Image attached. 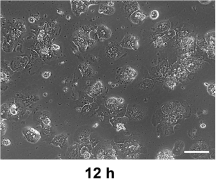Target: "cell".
Segmentation results:
<instances>
[{"instance_id":"6da1fadb","label":"cell","mask_w":217,"mask_h":179,"mask_svg":"<svg viewBox=\"0 0 217 179\" xmlns=\"http://www.w3.org/2000/svg\"><path fill=\"white\" fill-rule=\"evenodd\" d=\"M137 75L138 73L135 69L129 66H127L122 69L118 74V80L123 84L129 83L133 81Z\"/></svg>"},{"instance_id":"7a4b0ae2","label":"cell","mask_w":217,"mask_h":179,"mask_svg":"<svg viewBox=\"0 0 217 179\" xmlns=\"http://www.w3.org/2000/svg\"><path fill=\"white\" fill-rule=\"evenodd\" d=\"M22 133L28 142L35 144L41 138L40 133L37 130L32 127L27 126L22 129Z\"/></svg>"},{"instance_id":"3957f363","label":"cell","mask_w":217,"mask_h":179,"mask_svg":"<svg viewBox=\"0 0 217 179\" xmlns=\"http://www.w3.org/2000/svg\"><path fill=\"white\" fill-rule=\"evenodd\" d=\"M107 57L111 59L115 60L120 55V47L115 42H110L105 48Z\"/></svg>"},{"instance_id":"277c9868","label":"cell","mask_w":217,"mask_h":179,"mask_svg":"<svg viewBox=\"0 0 217 179\" xmlns=\"http://www.w3.org/2000/svg\"><path fill=\"white\" fill-rule=\"evenodd\" d=\"M120 45L124 48H130V49L133 50H136L139 47L137 38L131 34L125 36L123 40L120 42Z\"/></svg>"},{"instance_id":"5b68a950","label":"cell","mask_w":217,"mask_h":179,"mask_svg":"<svg viewBox=\"0 0 217 179\" xmlns=\"http://www.w3.org/2000/svg\"><path fill=\"white\" fill-rule=\"evenodd\" d=\"M72 12L75 15L79 16L85 13L88 10V7L82 1H71Z\"/></svg>"},{"instance_id":"8992f818","label":"cell","mask_w":217,"mask_h":179,"mask_svg":"<svg viewBox=\"0 0 217 179\" xmlns=\"http://www.w3.org/2000/svg\"><path fill=\"white\" fill-rule=\"evenodd\" d=\"M74 41L80 46L81 48H83L84 49L87 48L88 45V39L87 35L84 32L83 30L80 29L79 30L76 34H75Z\"/></svg>"},{"instance_id":"52a82bcc","label":"cell","mask_w":217,"mask_h":179,"mask_svg":"<svg viewBox=\"0 0 217 179\" xmlns=\"http://www.w3.org/2000/svg\"><path fill=\"white\" fill-rule=\"evenodd\" d=\"M184 65H185L187 69H189L190 71L196 72L201 66V62L199 60L196 59V58H191V59L185 60Z\"/></svg>"},{"instance_id":"ba28073f","label":"cell","mask_w":217,"mask_h":179,"mask_svg":"<svg viewBox=\"0 0 217 179\" xmlns=\"http://www.w3.org/2000/svg\"><path fill=\"white\" fill-rule=\"evenodd\" d=\"M96 32L98 35L99 38L103 39L110 38L111 37V34H112L110 29L104 24L99 25Z\"/></svg>"},{"instance_id":"9c48e42d","label":"cell","mask_w":217,"mask_h":179,"mask_svg":"<svg viewBox=\"0 0 217 179\" xmlns=\"http://www.w3.org/2000/svg\"><path fill=\"white\" fill-rule=\"evenodd\" d=\"M126 3L124 6V10L127 14H131L139 9V4L137 1H128Z\"/></svg>"},{"instance_id":"30bf717a","label":"cell","mask_w":217,"mask_h":179,"mask_svg":"<svg viewBox=\"0 0 217 179\" xmlns=\"http://www.w3.org/2000/svg\"><path fill=\"white\" fill-rule=\"evenodd\" d=\"M67 135H66L65 133H61V134L55 136L54 139L52 140L51 144L61 147L62 146H64L67 143Z\"/></svg>"},{"instance_id":"8fae6325","label":"cell","mask_w":217,"mask_h":179,"mask_svg":"<svg viewBox=\"0 0 217 179\" xmlns=\"http://www.w3.org/2000/svg\"><path fill=\"white\" fill-rule=\"evenodd\" d=\"M58 29L57 22L54 20L49 21L48 23L45 25V31L46 33L48 35H54L57 32Z\"/></svg>"},{"instance_id":"7c38bea8","label":"cell","mask_w":217,"mask_h":179,"mask_svg":"<svg viewBox=\"0 0 217 179\" xmlns=\"http://www.w3.org/2000/svg\"><path fill=\"white\" fill-rule=\"evenodd\" d=\"M80 71L84 77H91L93 76L94 70L88 63L81 64Z\"/></svg>"},{"instance_id":"4fadbf2b","label":"cell","mask_w":217,"mask_h":179,"mask_svg":"<svg viewBox=\"0 0 217 179\" xmlns=\"http://www.w3.org/2000/svg\"><path fill=\"white\" fill-rule=\"evenodd\" d=\"M115 12V9L114 7H110L107 4H102L100 6L99 9V13L100 14H103L104 15H110L113 14Z\"/></svg>"},{"instance_id":"5bb4252c","label":"cell","mask_w":217,"mask_h":179,"mask_svg":"<svg viewBox=\"0 0 217 179\" xmlns=\"http://www.w3.org/2000/svg\"><path fill=\"white\" fill-rule=\"evenodd\" d=\"M157 158L159 159H173L175 157L171 151L168 149H164L159 152Z\"/></svg>"},{"instance_id":"9a60e30c","label":"cell","mask_w":217,"mask_h":179,"mask_svg":"<svg viewBox=\"0 0 217 179\" xmlns=\"http://www.w3.org/2000/svg\"><path fill=\"white\" fill-rule=\"evenodd\" d=\"M105 105L108 109H113L115 108L118 105H120L118 100L117 98L115 97H110L108 99H106V102H105Z\"/></svg>"},{"instance_id":"2e32d148","label":"cell","mask_w":217,"mask_h":179,"mask_svg":"<svg viewBox=\"0 0 217 179\" xmlns=\"http://www.w3.org/2000/svg\"><path fill=\"white\" fill-rule=\"evenodd\" d=\"M194 44V39L191 37L187 36L183 38L181 40V45L184 49H188V48H192Z\"/></svg>"},{"instance_id":"e0dca14e","label":"cell","mask_w":217,"mask_h":179,"mask_svg":"<svg viewBox=\"0 0 217 179\" xmlns=\"http://www.w3.org/2000/svg\"><path fill=\"white\" fill-rule=\"evenodd\" d=\"M186 71L183 68L178 67L177 69L175 70V76L178 79H184L187 76Z\"/></svg>"},{"instance_id":"ac0fdd59","label":"cell","mask_w":217,"mask_h":179,"mask_svg":"<svg viewBox=\"0 0 217 179\" xmlns=\"http://www.w3.org/2000/svg\"><path fill=\"white\" fill-rule=\"evenodd\" d=\"M8 110L9 108L8 106H7L6 104H3L1 107V119H6L7 118L8 115Z\"/></svg>"},{"instance_id":"d6986e66","label":"cell","mask_w":217,"mask_h":179,"mask_svg":"<svg viewBox=\"0 0 217 179\" xmlns=\"http://www.w3.org/2000/svg\"><path fill=\"white\" fill-rule=\"evenodd\" d=\"M131 18L132 21H133L134 19L138 20V21H142L147 18V16L144 14H143V13L138 12L135 13V14H134L133 15H132V17H131Z\"/></svg>"},{"instance_id":"ffe728a7","label":"cell","mask_w":217,"mask_h":179,"mask_svg":"<svg viewBox=\"0 0 217 179\" xmlns=\"http://www.w3.org/2000/svg\"><path fill=\"white\" fill-rule=\"evenodd\" d=\"M165 83H166V85L167 86L170 88L173 89L174 88H175V86H176V80H175V77H168L166 80Z\"/></svg>"},{"instance_id":"44dd1931","label":"cell","mask_w":217,"mask_h":179,"mask_svg":"<svg viewBox=\"0 0 217 179\" xmlns=\"http://www.w3.org/2000/svg\"><path fill=\"white\" fill-rule=\"evenodd\" d=\"M91 95H98L101 94V93H103V88H99L96 87V86L94 85L91 88Z\"/></svg>"},{"instance_id":"7402d4cb","label":"cell","mask_w":217,"mask_h":179,"mask_svg":"<svg viewBox=\"0 0 217 179\" xmlns=\"http://www.w3.org/2000/svg\"><path fill=\"white\" fill-rule=\"evenodd\" d=\"M133 117L136 119H141L143 118V112L141 111L140 109H138L137 108H134L133 110Z\"/></svg>"},{"instance_id":"603a6c76","label":"cell","mask_w":217,"mask_h":179,"mask_svg":"<svg viewBox=\"0 0 217 179\" xmlns=\"http://www.w3.org/2000/svg\"><path fill=\"white\" fill-rule=\"evenodd\" d=\"M15 27H17L18 30H19V31H26V26H25L24 24L23 23V22H22L21 21L18 20V19L15 20Z\"/></svg>"},{"instance_id":"cb8c5ba5","label":"cell","mask_w":217,"mask_h":179,"mask_svg":"<svg viewBox=\"0 0 217 179\" xmlns=\"http://www.w3.org/2000/svg\"><path fill=\"white\" fill-rule=\"evenodd\" d=\"M9 79V75L8 73H6L5 71H3L1 70V82L3 83V81H8Z\"/></svg>"},{"instance_id":"d4e9b609","label":"cell","mask_w":217,"mask_h":179,"mask_svg":"<svg viewBox=\"0 0 217 179\" xmlns=\"http://www.w3.org/2000/svg\"><path fill=\"white\" fill-rule=\"evenodd\" d=\"M0 127H1V136H3V135H4V134L6 133V124H5V123H3V119H1V125H0Z\"/></svg>"},{"instance_id":"484cf974","label":"cell","mask_w":217,"mask_h":179,"mask_svg":"<svg viewBox=\"0 0 217 179\" xmlns=\"http://www.w3.org/2000/svg\"><path fill=\"white\" fill-rule=\"evenodd\" d=\"M159 12H158L157 10H153L150 14V18L152 19H157L158 17H159Z\"/></svg>"},{"instance_id":"4316f807","label":"cell","mask_w":217,"mask_h":179,"mask_svg":"<svg viewBox=\"0 0 217 179\" xmlns=\"http://www.w3.org/2000/svg\"><path fill=\"white\" fill-rule=\"evenodd\" d=\"M82 1L84 2V4L86 5L88 8L91 5L97 4V3L99 2V1Z\"/></svg>"},{"instance_id":"83f0119b","label":"cell","mask_w":217,"mask_h":179,"mask_svg":"<svg viewBox=\"0 0 217 179\" xmlns=\"http://www.w3.org/2000/svg\"><path fill=\"white\" fill-rule=\"evenodd\" d=\"M215 85L214 84H211L208 87V92L211 94V95L215 96Z\"/></svg>"},{"instance_id":"f1b7e54d","label":"cell","mask_w":217,"mask_h":179,"mask_svg":"<svg viewBox=\"0 0 217 179\" xmlns=\"http://www.w3.org/2000/svg\"><path fill=\"white\" fill-rule=\"evenodd\" d=\"M41 53L43 55H48L49 52H50V50H49V48H48L45 47L44 48H42V49L41 50Z\"/></svg>"},{"instance_id":"f546056e","label":"cell","mask_w":217,"mask_h":179,"mask_svg":"<svg viewBox=\"0 0 217 179\" xmlns=\"http://www.w3.org/2000/svg\"><path fill=\"white\" fill-rule=\"evenodd\" d=\"M51 75V73L49 72V71H45L42 73V77L45 78V79H47Z\"/></svg>"},{"instance_id":"4dcf8cb0","label":"cell","mask_w":217,"mask_h":179,"mask_svg":"<svg viewBox=\"0 0 217 179\" xmlns=\"http://www.w3.org/2000/svg\"><path fill=\"white\" fill-rule=\"evenodd\" d=\"M2 144L3 145H5V146H8L9 145H10L11 142H10V141L9 139H3V141H2Z\"/></svg>"},{"instance_id":"1f68e13d","label":"cell","mask_w":217,"mask_h":179,"mask_svg":"<svg viewBox=\"0 0 217 179\" xmlns=\"http://www.w3.org/2000/svg\"><path fill=\"white\" fill-rule=\"evenodd\" d=\"M10 112L12 115H15L17 114V111H16V106L15 105H13L10 107Z\"/></svg>"},{"instance_id":"d6a6232c","label":"cell","mask_w":217,"mask_h":179,"mask_svg":"<svg viewBox=\"0 0 217 179\" xmlns=\"http://www.w3.org/2000/svg\"><path fill=\"white\" fill-rule=\"evenodd\" d=\"M43 123L46 125H49L50 123V120L48 118H45L44 120H43Z\"/></svg>"},{"instance_id":"836d02e7","label":"cell","mask_w":217,"mask_h":179,"mask_svg":"<svg viewBox=\"0 0 217 179\" xmlns=\"http://www.w3.org/2000/svg\"><path fill=\"white\" fill-rule=\"evenodd\" d=\"M52 49H54V50H59V48H60V47L57 45H53L52 46Z\"/></svg>"},{"instance_id":"e575fe53","label":"cell","mask_w":217,"mask_h":179,"mask_svg":"<svg viewBox=\"0 0 217 179\" xmlns=\"http://www.w3.org/2000/svg\"><path fill=\"white\" fill-rule=\"evenodd\" d=\"M28 21L29 22H31V23H34V22H35V19L34 17H31L28 19Z\"/></svg>"},{"instance_id":"d590c367","label":"cell","mask_w":217,"mask_h":179,"mask_svg":"<svg viewBox=\"0 0 217 179\" xmlns=\"http://www.w3.org/2000/svg\"><path fill=\"white\" fill-rule=\"evenodd\" d=\"M107 5L110 7H114V3L113 1H109L107 3Z\"/></svg>"},{"instance_id":"8d00e7d4","label":"cell","mask_w":217,"mask_h":179,"mask_svg":"<svg viewBox=\"0 0 217 179\" xmlns=\"http://www.w3.org/2000/svg\"><path fill=\"white\" fill-rule=\"evenodd\" d=\"M57 13H58V14H60V15H62V14H63V12H62V11H61V10H57Z\"/></svg>"},{"instance_id":"74e56055","label":"cell","mask_w":217,"mask_h":179,"mask_svg":"<svg viewBox=\"0 0 217 179\" xmlns=\"http://www.w3.org/2000/svg\"><path fill=\"white\" fill-rule=\"evenodd\" d=\"M200 126H201L202 128H205L206 127V125L204 124V123H203V124H202L201 125H200Z\"/></svg>"},{"instance_id":"f35d334b","label":"cell","mask_w":217,"mask_h":179,"mask_svg":"<svg viewBox=\"0 0 217 179\" xmlns=\"http://www.w3.org/2000/svg\"><path fill=\"white\" fill-rule=\"evenodd\" d=\"M66 19H68V20H70V15H67L66 16Z\"/></svg>"},{"instance_id":"ab89813d","label":"cell","mask_w":217,"mask_h":179,"mask_svg":"<svg viewBox=\"0 0 217 179\" xmlns=\"http://www.w3.org/2000/svg\"><path fill=\"white\" fill-rule=\"evenodd\" d=\"M97 125H98V124H97H97H95L94 125V126H93V127H96V126H97Z\"/></svg>"},{"instance_id":"60d3db41","label":"cell","mask_w":217,"mask_h":179,"mask_svg":"<svg viewBox=\"0 0 217 179\" xmlns=\"http://www.w3.org/2000/svg\"><path fill=\"white\" fill-rule=\"evenodd\" d=\"M44 96H47V93H45L44 94Z\"/></svg>"}]
</instances>
